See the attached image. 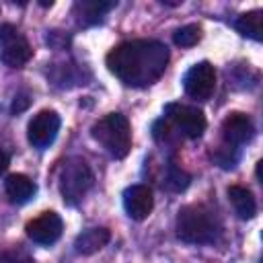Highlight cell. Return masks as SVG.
Wrapping results in <instances>:
<instances>
[{"label": "cell", "mask_w": 263, "mask_h": 263, "mask_svg": "<svg viewBox=\"0 0 263 263\" xmlns=\"http://www.w3.org/2000/svg\"><path fill=\"white\" fill-rule=\"evenodd\" d=\"M166 119L177 125V129L187 138H199L205 132V115L201 109L193 105H181V103H168L164 107Z\"/></svg>", "instance_id": "cell-6"}, {"label": "cell", "mask_w": 263, "mask_h": 263, "mask_svg": "<svg viewBox=\"0 0 263 263\" xmlns=\"http://www.w3.org/2000/svg\"><path fill=\"white\" fill-rule=\"evenodd\" d=\"M90 134L113 158H123L132 150V127L121 113H107L92 123Z\"/></svg>", "instance_id": "cell-3"}, {"label": "cell", "mask_w": 263, "mask_h": 263, "mask_svg": "<svg viewBox=\"0 0 263 263\" xmlns=\"http://www.w3.org/2000/svg\"><path fill=\"white\" fill-rule=\"evenodd\" d=\"M64 230V222L55 212H41L25 226L27 236L37 245H53Z\"/></svg>", "instance_id": "cell-9"}, {"label": "cell", "mask_w": 263, "mask_h": 263, "mask_svg": "<svg viewBox=\"0 0 263 263\" xmlns=\"http://www.w3.org/2000/svg\"><path fill=\"white\" fill-rule=\"evenodd\" d=\"M189 181H191V177H189L181 166H177L175 162L168 164V171H166V183L171 185V189L181 191V189H185V187L189 185Z\"/></svg>", "instance_id": "cell-18"}, {"label": "cell", "mask_w": 263, "mask_h": 263, "mask_svg": "<svg viewBox=\"0 0 263 263\" xmlns=\"http://www.w3.org/2000/svg\"><path fill=\"white\" fill-rule=\"evenodd\" d=\"M185 92L195 101H208L216 88V70L210 62H197L183 78Z\"/></svg>", "instance_id": "cell-7"}, {"label": "cell", "mask_w": 263, "mask_h": 263, "mask_svg": "<svg viewBox=\"0 0 263 263\" xmlns=\"http://www.w3.org/2000/svg\"><path fill=\"white\" fill-rule=\"evenodd\" d=\"M113 6H115L113 2H103V0H80L74 4V16L80 25H95Z\"/></svg>", "instance_id": "cell-14"}, {"label": "cell", "mask_w": 263, "mask_h": 263, "mask_svg": "<svg viewBox=\"0 0 263 263\" xmlns=\"http://www.w3.org/2000/svg\"><path fill=\"white\" fill-rule=\"evenodd\" d=\"M236 31L245 37H251L255 41H261L263 39V12L261 10H249V12H242L236 23H234Z\"/></svg>", "instance_id": "cell-16"}, {"label": "cell", "mask_w": 263, "mask_h": 263, "mask_svg": "<svg viewBox=\"0 0 263 263\" xmlns=\"http://www.w3.org/2000/svg\"><path fill=\"white\" fill-rule=\"evenodd\" d=\"M226 193H228V199H230V203H232V208H234V212H236V216L240 220L255 218V214H257V201H255L251 189H247L242 185H230L226 189Z\"/></svg>", "instance_id": "cell-12"}, {"label": "cell", "mask_w": 263, "mask_h": 263, "mask_svg": "<svg viewBox=\"0 0 263 263\" xmlns=\"http://www.w3.org/2000/svg\"><path fill=\"white\" fill-rule=\"evenodd\" d=\"M27 105H29V99L27 97H16L10 109H12V113H21L23 109H27Z\"/></svg>", "instance_id": "cell-20"}, {"label": "cell", "mask_w": 263, "mask_h": 263, "mask_svg": "<svg viewBox=\"0 0 263 263\" xmlns=\"http://www.w3.org/2000/svg\"><path fill=\"white\" fill-rule=\"evenodd\" d=\"M92 171L82 158H68L60 171V193L66 203H78L92 187Z\"/></svg>", "instance_id": "cell-4"}, {"label": "cell", "mask_w": 263, "mask_h": 263, "mask_svg": "<svg viewBox=\"0 0 263 263\" xmlns=\"http://www.w3.org/2000/svg\"><path fill=\"white\" fill-rule=\"evenodd\" d=\"M220 224L212 210L201 203H191L179 210L177 214V236L183 242L208 245L218 238Z\"/></svg>", "instance_id": "cell-2"}, {"label": "cell", "mask_w": 263, "mask_h": 263, "mask_svg": "<svg viewBox=\"0 0 263 263\" xmlns=\"http://www.w3.org/2000/svg\"><path fill=\"white\" fill-rule=\"evenodd\" d=\"M4 191L8 195V199L12 203H25L33 197L35 193V183L27 177V175H21V173H12L6 177L4 181Z\"/></svg>", "instance_id": "cell-15"}, {"label": "cell", "mask_w": 263, "mask_h": 263, "mask_svg": "<svg viewBox=\"0 0 263 263\" xmlns=\"http://www.w3.org/2000/svg\"><path fill=\"white\" fill-rule=\"evenodd\" d=\"M8 164H10V156H8L6 152H2V150H0V173H2V171H6V168H8Z\"/></svg>", "instance_id": "cell-21"}, {"label": "cell", "mask_w": 263, "mask_h": 263, "mask_svg": "<svg viewBox=\"0 0 263 263\" xmlns=\"http://www.w3.org/2000/svg\"><path fill=\"white\" fill-rule=\"evenodd\" d=\"M0 263H35V261L21 249H8L0 255Z\"/></svg>", "instance_id": "cell-19"}, {"label": "cell", "mask_w": 263, "mask_h": 263, "mask_svg": "<svg viewBox=\"0 0 263 263\" xmlns=\"http://www.w3.org/2000/svg\"><path fill=\"white\" fill-rule=\"evenodd\" d=\"M105 64L125 86L144 88L156 82L168 64V47L156 39H132L115 45Z\"/></svg>", "instance_id": "cell-1"}, {"label": "cell", "mask_w": 263, "mask_h": 263, "mask_svg": "<svg viewBox=\"0 0 263 263\" xmlns=\"http://www.w3.org/2000/svg\"><path fill=\"white\" fill-rule=\"evenodd\" d=\"M222 138L226 144L230 146H240V144H247L251 142V138L255 136V125L251 121V117L247 113H240V111H232L224 117L222 121Z\"/></svg>", "instance_id": "cell-10"}, {"label": "cell", "mask_w": 263, "mask_h": 263, "mask_svg": "<svg viewBox=\"0 0 263 263\" xmlns=\"http://www.w3.org/2000/svg\"><path fill=\"white\" fill-rule=\"evenodd\" d=\"M109 238H111L109 228H103V226H99V228H88V230H84L82 234L76 236L74 249H76L78 255H92V253L101 251V249L109 242Z\"/></svg>", "instance_id": "cell-13"}, {"label": "cell", "mask_w": 263, "mask_h": 263, "mask_svg": "<svg viewBox=\"0 0 263 263\" xmlns=\"http://www.w3.org/2000/svg\"><path fill=\"white\" fill-rule=\"evenodd\" d=\"M0 58L8 68H23L33 58L29 41L18 33L14 25L0 27Z\"/></svg>", "instance_id": "cell-5"}, {"label": "cell", "mask_w": 263, "mask_h": 263, "mask_svg": "<svg viewBox=\"0 0 263 263\" xmlns=\"http://www.w3.org/2000/svg\"><path fill=\"white\" fill-rule=\"evenodd\" d=\"M199 39H201V29H199V25H183V27H179V29L175 31V35H173V41H175V45H179V47H191V45H195Z\"/></svg>", "instance_id": "cell-17"}, {"label": "cell", "mask_w": 263, "mask_h": 263, "mask_svg": "<svg viewBox=\"0 0 263 263\" xmlns=\"http://www.w3.org/2000/svg\"><path fill=\"white\" fill-rule=\"evenodd\" d=\"M123 208L132 220H146L154 208V197L148 185H132L123 191Z\"/></svg>", "instance_id": "cell-11"}, {"label": "cell", "mask_w": 263, "mask_h": 263, "mask_svg": "<svg viewBox=\"0 0 263 263\" xmlns=\"http://www.w3.org/2000/svg\"><path fill=\"white\" fill-rule=\"evenodd\" d=\"M60 115L51 109H43L29 121L27 138L35 148H47L60 132Z\"/></svg>", "instance_id": "cell-8"}]
</instances>
